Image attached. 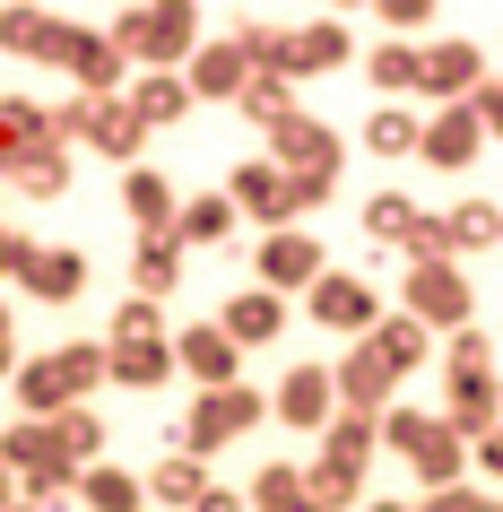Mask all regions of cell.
Instances as JSON below:
<instances>
[{
    "instance_id": "6da1fadb",
    "label": "cell",
    "mask_w": 503,
    "mask_h": 512,
    "mask_svg": "<svg viewBox=\"0 0 503 512\" xmlns=\"http://www.w3.org/2000/svg\"><path fill=\"white\" fill-rule=\"evenodd\" d=\"M443 426L469 443V434L503 426V382H495V339L486 330H451L443 339Z\"/></svg>"
},
{
    "instance_id": "7a4b0ae2",
    "label": "cell",
    "mask_w": 503,
    "mask_h": 512,
    "mask_svg": "<svg viewBox=\"0 0 503 512\" xmlns=\"http://www.w3.org/2000/svg\"><path fill=\"white\" fill-rule=\"evenodd\" d=\"M105 35H113V53L139 61V70H183L200 53V9L191 0H148V9H122Z\"/></svg>"
},
{
    "instance_id": "3957f363",
    "label": "cell",
    "mask_w": 503,
    "mask_h": 512,
    "mask_svg": "<svg viewBox=\"0 0 503 512\" xmlns=\"http://www.w3.org/2000/svg\"><path fill=\"white\" fill-rule=\"evenodd\" d=\"M382 443H391V452L425 478V495L469 478V443H460V434H451L434 408H391V417H382Z\"/></svg>"
},
{
    "instance_id": "277c9868",
    "label": "cell",
    "mask_w": 503,
    "mask_h": 512,
    "mask_svg": "<svg viewBox=\"0 0 503 512\" xmlns=\"http://www.w3.org/2000/svg\"><path fill=\"white\" fill-rule=\"evenodd\" d=\"M243 426H261V391H252V382H226V391H200L191 417H174L165 434H174L183 460H209V452H226Z\"/></svg>"
},
{
    "instance_id": "5b68a950",
    "label": "cell",
    "mask_w": 503,
    "mask_h": 512,
    "mask_svg": "<svg viewBox=\"0 0 503 512\" xmlns=\"http://www.w3.org/2000/svg\"><path fill=\"white\" fill-rule=\"evenodd\" d=\"M399 313H408L425 339H434V330H469L477 322V287H469L460 261H425V270L399 278Z\"/></svg>"
},
{
    "instance_id": "8992f818",
    "label": "cell",
    "mask_w": 503,
    "mask_h": 512,
    "mask_svg": "<svg viewBox=\"0 0 503 512\" xmlns=\"http://www.w3.org/2000/svg\"><path fill=\"white\" fill-rule=\"evenodd\" d=\"M53 139H87V148L113 157V165H131L139 148H148V131L131 122L122 96H70V105H53Z\"/></svg>"
},
{
    "instance_id": "52a82bcc",
    "label": "cell",
    "mask_w": 503,
    "mask_h": 512,
    "mask_svg": "<svg viewBox=\"0 0 503 512\" xmlns=\"http://www.w3.org/2000/svg\"><path fill=\"white\" fill-rule=\"evenodd\" d=\"M304 313H313L330 339H365V330L382 322V287L356 278V270H321L313 287H304Z\"/></svg>"
},
{
    "instance_id": "ba28073f",
    "label": "cell",
    "mask_w": 503,
    "mask_h": 512,
    "mask_svg": "<svg viewBox=\"0 0 503 512\" xmlns=\"http://www.w3.org/2000/svg\"><path fill=\"white\" fill-rule=\"evenodd\" d=\"M287 183H339V131L330 122H313V113H287L278 131H269V148H261Z\"/></svg>"
},
{
    "instance_id": "9c48e42d",
    "label": "cell",
    "mask_w": 503,
    "mask_h": 512,
    "mask_svg": "<svg viewBox=\"0 0 503 512\" xmlns=\"http://www.w3.org/2000/svg\"><path fill=\"white\" fill-rule=\"evenodd\" d=\"M477 87H486V53H477L469 35L417 44V96H434V105H469Z\"/></svg>"
},
{
    "instance_id": "30bf717a",
    "label": "cell",
    "mask_w": 503,
    "mask_h": 512,
    "mask_svg": "<svg viewBox=\"0 0 503 512\" xmlns=\"http://www.w3.org/2000/svg\"><path fill=\"white\" fill-rule=\"evenodd\" d=\"M226 200H235V217H261V235L295 226V183H287L269 157H243L235 174H226Z\"/></svg>"
},
{
    "instance_id": "8fae6325",
    "label": "cell",
    "mask_w": 503,
    "mask_h": 512,
    "mask_svg": "<svg viewBox=\"0 0 503 512\" xmlns=\"http://www.w3.org/2000/svg\"><path fill=\"white\" fill-rule=\"evenodd\" d=\"M321 270H330V261H321V243L304 235V226H278V235H261V252H252V287H269V296L313 287Z\"/></svg>"
},
{
    "instance_id": "7c38bea8",
    "label": "cell",
    "mask_w": 503,
    "mask_h": 512,
    "mask_svg": "<svg viewBox=\"0 0 503 512\" xmlns=\"http://www.w3.org/2000/svg\"><path fill=\"white\" fill-rule=\"evenodd\" d=\"M165 348H174V374H191L200 391H226V382H243V348H235V339H226L217 322H191V330H174Z\"/></svg>"
},
{
    "instance_id": "4fadbf2b",
    "label": "cell",
    "mask_w": 503,
    "mask_h": 512,
    "mask_svg": "<svg viewBox=\"0 0 503 512\" xmlns=\"http://www.w3.org/2000/svg\"><path fill=\"white\" fill-rule=\"evenodd\" d=\"M339 61H356V35L339 27V18H304V27H287V53H278V79H321V70H339Z\"/></svg>"
},
{
    "instance_id": "5bb4252c",
    "label": "cell",
    "mask_w": 503,
    "mask_h": 512,
    "mask_svg": "<svg viewBox=\"0 0 503 512\" xmlns=\"http://www.w3.org/2000/svg\"><path fill=\"white\" fill-rule=\"evenodd\" d=\"M269 408H278V426L295 434H321L330 417H339V400H330V365H295L278 391H269Z\"/></svg>"
},
{
    "instance_id": "9a60e30c",
    "label": "cell",
    "mask_w": 503,
    "mask_h": 512,
    "mask_svg": "<svg viewBox=\"0 0 503 512\" xmlns=\"http://www.w3.org/2000/svg\"><path fill=\"white\" fill-rule=\"evenodd\" d=\"M417 157H425V165H443V174H469V165L486 157V131H477V113H469V105H443L434 122H425Z\"/></svg>"
},
{
    "instance_id": "2e32d148",
    "label": "cell",
    "mask_w": 503,
    "mask_h": 512,
    "mask_svg": "<svg viewBox=\"0 0 503 512\" xmlns=\"http://www.w3.org/2000/svg\"><path fill=\"white\" fill-rule=\"evenodd\" d=\"M18 287H27L35 304H70L87 287V252H70V243H61V252H44V243H27V261H18Z\"/></svg>"
},
{
    "instance_id": "e0dca14e",
    "label": "cell",
    "mask_w": 503,
    "mask_h": 512,
    "mask_svg": "<svg viewBox=\"0 0 503 512\" xmlns=\"http://www.w3.org/2000/svg\"><path fill=\"white\" fill-rule=\"evenodd\" d=\"M356 348H365L391 382H399V374H417V365H434V339H425V330L408 322V313H382V322H373L365 339H356Z\"/></svg>"
},
{
    "instance_id": "ac0fdd59",
    "label": "cell",
    "mask_w": 503,
    "mask_h": 512,
    "mask_svg": "<svg viewBox=\"0 0 503 512\" xmlns=\"http://www.w3.org/2000/svg\"><path fill=\"white\" fill-rule=\"evenodd\" d=\"M217 330H226L235 348H269V339L287 330V296H269V287H235L226 313H217Z\"/></svg>"
},
{
    "instance_id": "d6986e66",
    "label": "cell",
    "mask_w": 503,
    "mask_h": 512,
    "mask_svg": "<svg viewBox=\"0 0 503 512\" xmlns=\"http://www.w3.org/2000/svg\"><path fill=\"white\" fill-rule=\"evenodd\" d=\"M391 391H399V382L382 374V365H373L365 348H347L339 365H330V400H339V408H356V417H391Z\"/></svg>"
},
{
    "instance_id": "ffe728a7",
    "label": "cell",
    "mask_w": 503,
    "mask_h": 512,
    "mask_svg": "<svg viewBox=\"0 0 503 512\" xmlns=\"http://www.w3.org/2000/svg\"><path fill=\"white\" fill-rule=\"evenodd\" d=\"M503 243V200H477V191H460L443 209V252L451 261H469V252H495Z\"/></svg>"
},
{
    "instance_id": "44dd1931",
    "label": "cell",
    "mask_w": 503,
    "mask_h": 512,
    "mask_svg": "<svg viewBox=\"0 0 503 512\" xmlns=\"http://www.w3.org/2000/svg\"><path fill=\"white\" fill-rule=\"evenodd\" d=\"M122 105H131L139 131H174V122L191 113V87H183V70H148V79L122 87Z\"/></svg>"
},
{
    "instance_id": "7402d4cb",
    "label": "cell",
    "mask_w": 503,
    "mask_h": 512,
    "mask_svg": "<svg viewBox=\"0 0 503 512\" xmlns=\"http://www.w3.org/2000/svg\"><path fill=\"white\" fill-rule=\"evenodd\" d=\"M243 79H252V70H243V53H235V44H200V53L183 61L191 105H200V96H209V105H235V96H243Z\"/></svg>"
},
{
    "instance_id": "603a6c76",
    "label": "cell",
    "mask_w": 503,
    "mask_h": 512,
    "mask_svg": "<svg viewBox=\"0 0 503 512\" xmlns=\"http://www.w3.org/2000/svg\"><path fill=\"white\" fill-rule=\"evenodd\" d=\"M0 469L27 486V478H44V469H70V460L53 452V426H44V417H18V426H0Z\"/></svg>"
},
{
    "instance_id": "cb8c5ba5",
    "label": "cell",
    "mask_w": 503,
    "mask_h": 512,
    "mask_svg": "<svg viewBox=\"0 0 503 512\" xmlns=\"http://www.w3.org/2000/svg\"><path fill=\"white\" fill-rule=\"evenodd\" d=\"M122 209H131L139 235H174V209H183V200H174V183H165L157 165H131V174H122Z\"/></svg>"
},
{
    "instance_id": "d4e9b609",
    "label": "cell",
    "mask_w": 503,
    "mask_h": 512,
    "mask_svg": "<svg viewBox=\"0 0 503 512\" xmlns=\"http://www.w3.org/2000/svg\"><path fill=\"white\" fill-rule=\"evenodd\" d=\"M174 287H183V243H174V235H139V261H131V296L165 304Z\"/></svg>"
},
{
    "instance_id": "484cf974",
    "label": "cell",
    "mask_w": 503,
    "mask_h": 512,
    "mask_svg": "<svg viewBox=\"0 0 503 512\" xmlns=\"http://www.w3.org/2000/svg\"><path fill=\"white\" fill-rule=\"evenodd\" d=\"M235 200H226V191H200V200H183V209H174V243H200V252H209V243H235Z\"/></svg>"
},
{
    "instance_id": "4316f807",
    "label": "cell",
    "mask_w": 503,
    "mask_h": 512,
    "mask_svg": "<svg viewBox=\"0 0 503 512\" xmlns=\"http://www.w3.org/2000/svg\"><path fill=\"white\" fill-rule=\"evenodd\" d=\"M373 452H382V417L339 408V417L321 426V460H339V469H373Z\"/></svg>"
},
{
    "instance_id": "83f0119b",
    "label": "cell",
    "mask_w": 503,
    "mask_h": 512,
    "mask_svg": "<svg viewBox=\"0 0 503 512\" xmlns=\"http://www.w3.org/2000/svg\"><path fill=\"white\" fill-rule=\"evenodd\" d=\"M79 504L87 512H148V486L122 460H96V469H79Z\"/></svg>"
},
{
    "instance_id": "f1b7e54d",
    "label": "cell",
    "mask_w": 503,
    "mask_h": 512,
    "mask_svg": "<svg viewBox=\"0 0 503 512\" xmlns=\"http://www.w3.org/2000/svg\"><path fill=\"white\" fill-rule=\"evenodd\" d=\"M148 504H174V512H191L200 495H209V460H183V452H165L157 469H148Z\"/></svg>"
},
{
    "instance_id": "f546056e",
    "label": "cell",
    "mask_w": 503,
    "mask_h": 512,
    "mask_svg": "<svg viewBox=\"0 0 503 512\" xmlns=\"http://www.w3.org/2000/svg\"><path fill=\"white\" fill-rule=\"evenodd\" d=\"M105 382L157 391V382H174V348H165V339H148V348H105Z\"/></svg>"
},
{
    "instance_id": "4dcf8cb0",
    "label": "cell",
    "mask_w": 503,
    "mask_h": 512,
    "mask_svg": "<svg viewBox=\"0 0 503 512\" xmlns=\"http://www.w3.org/2000/svg\"><path fill=\"white\" fill-rule=\"evenodd\" d=\"M44 426H53V452L70 460V469H96V460H105V417H96V408H61Z\"/></svg>"
},
{
    "instance_id": "1f68e13d",
    "label": "cell",
    "mask_w": 503,
    "mask_h": 512,
    "mask_svg": "<svg viewBox=\"0 0 503 512\" xmlns=\"http://www.w3.org/2000/svg\"><path fill=\"white\" fill-rule=\"evenodd\" d=\"M18 408H27V417H61V408H70V382H61V365L53 356H18Z\"/></svg>"
},
{
    "instance_id": "d6a6232c",
    "label": "cell",
    "mask_w": 503,
    "mask_h": 512,
    "mask_svg": "<svg viewBox=\"0 0 503 512\" xmlns=\"http://www.w3.org/2000/svg\"><path fill=\"white\" fill-rule=\"evenodd\" d=\"M243 504H252V512H321L313 495H304V469H295V460H269L261 478L243 486Z\"/></svg>"
},
{
    "instance_id": "836d02e7",
    "label": "cell",
    "mask_w": 503,
    "mask_h": 512,
    "mask_svg": "<svg viewBox=\"0 0 503 512\" xmlns=\"http://www.w3.org/2000/svg\"><path fill=\"white\" fill-rule=\"evenodd\" d=\"M9 183L27 191V200H61V191H70V148H18Z\"/></svg>"
},
{
    "instance_id": "e575fe53",
    "label": "cell",
    "mask_w": 503,
    "mask_h": 512,
    "mask_svg": "<svg viewBox=\"0 0 503 512\" xmlns=\"http://www.w3.org/2000/svg\"><path fill=\"white\" fill-rule=\"evenodd\" d=\"M417 139H425V122H417V113H408V105H373V122H365V148H373V157H417Z\"/></svg>"
},
{
    "instance_id": "d590c367",
    "label": "cell",
    "mask_w": 503,
    "mask_h": 512,
    "mask_svg": "<svg viewBox=\"0 0 503 512\" xmlns=\"http://www.w3.org/2000/svg\"><path fill=\"white\" fill-rule=\"evenodd\" d=\"M70 79H79V96H122V87H131V61L113 53V35L96 27V44L79 53V70H70Z\"/></svg>"
},
{
    "instance_id": "8d00e7d4",
    "label": "cell",
    "mask_w": 503,
    "mask_h": 512,
    "mask_svg": "<svg viewBox=\"0 0 503 512\" xmlns=\"http://www.w3.org/2000/svg\"><path fill=\"white\" fill-rule=\"evenodd\" d=\"M0 139H9V148H61V139H53V105H35V96H0Z\"/></svg>"
},
{
    "instance_id": "74e56055",
    "label": "cell",
    "mask_w": 503,
    "mask_h": 512,
    "mask_svg": "<svg viewBox=\"0 0 503 512\" xmlns=\"http://www.w3.org/2000/svg\"><path fill=\"white\" fill-rule=\"evenodd\" d=\"M304 495H313V504L321 512H347V504H356V495H365V469H339V460H304Z\"/></svg>"
},
{
    "instance_id": "f35d334b",
    "label": "cell",
    "mask_w": 503,
    "mask_h": 512,
    "mask_svg": "<svg viewBox=\"0 0 503 512\" xmlns=\"http://www.w3.org/2000/svg\"><path fill=\"white\" fill-rule=\"evenodd\" d=\"M53 365H61V382H70V408H87L96 391H105V348H96V339H70V348H53Z\"/></svg>"
},
{
    "instance_id": "ab89813d",
    "label": "cell",
    "mask_w": 503,
    "mask_h": 512,
    "mask_svg": "<svg viewBox=\"0 0 503 512\" xmlns=\"http://www.w3.org/2000/svg\"><path fill=\"white\" fill-rule=\"evenodd\" d=\"M408 226H417V200H408V191H373V200H365V235L382 243V252H399Z\"/></svg>"
},
{
    "instance_id": "60d3db41",
    "label": "cell",
    "mask_w": 503,
    "mask_h": 512,
    "mask_svg": "<svg viewBox=\"0 0 503 512\" xmlns=\"http://www.w3.org/2000/svg\"><path fill=\"white\" fill-rule=\"evenodd\" d=\"M148 339H165V313L148 296H122L113 304V330H105V348H148Z\"/></svg>"
},
{
    "instance_id": "b9f144b4",
    "label": "cell",
    "mask_w": 503,
    "mask_h": 512,
    "mask_svg": "<svg viewBox=\"0 0 503 512\" xmlns=\"http://www.w3.org/2000/svg\"><path fill=\"white\" fill-rule=\"evenodd\" d=\"M235 113H243V122H261V131H278V122L295 113V87H287V79H243Z\"/></svg>"
},
{
    "instance_id": "7bdbcfd3",
    "label": "cell",
    "mask_w": 503,
    "mask_h": 512,
    "mask_svg": "<svg viewBox=\"0 0 503 512\" xmlns=\"http://www.w3.org/2000/svg\"><path fill=\"white\" fill-rule=\"evenodd\" d=\"M87 44H96V27H79V18H53V27H44V44H35V61L70 79V70H79V53H87Z\"/></svg>"
},
{
    "instance_id": "ee69618b",
    "label": "cell",
    "mask_w": 503,
    "mask_h": 512,
    "mask_svg": "<svg viewBox=\"0 0 503 512\" xmlns=\"http://www.w3.org/2000/svg\"><path fill=\"white\" fill-rule=\"evenodd\" d=\"M365 79L382 87V96H408V87H417V44H373V53H365Z\"/></svg>"
},
{
    "instance_id": "f6af8a7d",
    "label": "cell",
    "mask_w": 503,
    "mask_h": 512,
    "mask_svg": "<svg viewBox=\"0 0 503 512\" xmlns=\"http://www.w3.org/2000/svg\"><path fill=\"white\" fill-rule=\"evenodd\" d=\"M373 18L391 27V44H417V35L434 27V0H373Z\"/></svg>"
},
{
    "instance_id": "bcb514c9",
    "label": "cell",
    "mask_w": 503,
    "mask_h": 512,
    "mask_svg": "<svg viewBox=\"0 0 503 512\" xmlns=\"http://www.w3.org/2000/svg\"><path fill=\"white\" fill-rule=\"evenodd\" d=\"M399 252H408V270H425V261H451V252H443V217H425V209H417V226L399 235Z\"/></svg>"
},
{
    "instance_id": "7dc6e473",
    "label": "cell",
    "mask_w": 503,
    "mask_h": 512,
    "mask_svg": "<svg viewBox=\"0 0 503 512\" xmlns=\"http://www.w3.org/2000/svg\"><path fill=\"white\" fill-rule=\"evenodd\" d=\"M44 27H53L44 9H0V44H9V53H35V44H44Z\"/></svg>"
},
{
    "instance_id": "c3c4849f",
    "label": "cell",
    "mask_w": 503,
    "mask_h": 512,
    "mask_svg": "<svg viewBox=\"0 0 503 512\" xmlns=\"http://www.w3.org/2000/svg\"><path fill=\"white\" fill-rule=\"evenodd\" d=\"M469 113H477V131H486V139H503V79H486V87H477V96H469Z\"/></svg>"
},
{
    "instance_id": "681fc988",
    "label": "cell",
    "mask_w": 503,
    "mask_h": 512,
    "mask_svg": "<svg viewBox=\"0 0 503 512\" xmlns=\"http://www.w3.org/2000/svg\"><path fill=\"white\" fill-rule=\"evenodd\" d=\"M486 504H495V495H469V486H434L417 512H486Z\"/></svg>"
},
{
    "instance_id": "f907efd6",
    "label": "cell",
    "mask_w": 503,
    "mask_h": 512,
    "mask_svg": "<svg viewBox=\"0 0 503 512\" xmlns=\"http://www.w3.org/2000/svg\"><path fill=\"white\" fill-rule=\"evenodd\" d=\"M469 460H477V469H486V478L503 486V426H495V434H477V443H469Z\"/></svg>"
},
{
    "instance_id": "816d5d0a",
    "label": "cell",
    "mask_w": 503,
    "mask_h": 512,
    "mask_svg": "<svg viewBox=\"0 0 503 512\" xmlns=\"http://www.w3.org/2000/svg\"><path fill=\"white\" fill-rule=\"evenodd\" d=\"M18 374V322H9V296H0V382Z\"/></svg>"
},
{
    "instance_id": "f5cc1de1",
    "label": "cell",
    "mask_w": 503,
    "mask_h": 512,
    "mask_svg": "<svg viewBox=\"0 0 503 512\" xmlns=\"http://www.w3.org/2000/svg\"><path fill=\"white\" fill-rule=\"evenodd\" d=\"M191 512H252V504H243V486H209V495H200Z\"/></svg>"
},
{
    "instance_id": "db71d44e",
    "label": "cell",
    "mask_w": 503,
    "mask_h": 512,
    "mask_svg": "<svg viewBox=\"0 0 503 512\" xmlns=\"http://www.w3.org/2000/svg\"><path fill=\"white\" fill-rule=\"evenodd\" d=\"M18 261H27V235H18V226H0V270L18 278Z\"/></svg>"
},
{
    "instance_id": "11a10c76",
    "label": "cell",
    "mask_w": 503,
    "mask_h": 512,
    "mask_svg": "<svg viewBox=\"0 0 503 512\" xmlns=\"http://www.w3.org/2000/svg\"><path fill=\"white\" fill-rule=\"evenodd\" d=\"M365 512H417V504H399V495H373V504Z\"/></svg>"
},
{
    "instance_id": "9f6ffc18",
    "label": "cell",
    "mask_w": 503,
    "mask_h": 512,
    "mask_svg": "<svg viewBox=\"0 0 503 512\" xmlns=\"http://www.w3.org/2000/svg\"><path fill=\"white\" fill-rule=\"evenodd\" d=\"M9 504H18V478H9V469H0V512H9Z\"/></svg>"
},
{
    "instance_id": "6f0895ef",
    "label": "cell",
    "mask_w": 503,
    "mask_h": 512,
    "mask_svg": "<svg viewBox=\"0 0 503 512\" xmlns=\"http://www.w3.org/2000/svg\"><path fill=\"white\" fill-rule=\"evenodd\" d=\"M9 165H18V148H9V139H0V183H9Z\"/></svg>"
},
{
    "instance_id": "680465c9",
    "label": "cell",
    "mask_w": 503,
    "mask_h": 512,
    "mask_svg": "<svg viewBox=\"0 0 503 512\" xmlns=\"http://www.w3.org/2000/svg\"><path fill=\"white\" fill-rule=\"evenodd\" d=\"M9 512H53V504H27V495H18V504H9Z\"/></svg>"
},
{
    "instance_id": "91938a15",
    "label": "cell",
    "mask_w": 503,
    "mask_h": 512,
    "mask_svg": "<svg viewBox=\"0 0 503 512\" xmlns=\"http://www.w3.org/2000/svg\"><path fill=\"white\" fill-rule=\"evenodd\" d=\"M486 512H503V504H486Z\"/></svg>"
},
{
    "instance_id": "94428289",
    "label": "cell",
    "mask_w": 503,
    "mask_h": 512,
    "mask_svg": "<svg viewBox=\"0 0 503 512\" xmlns=\"http://www.w3.org/2000/svg\"><path fill=\"white\" fill-rule=\"evenodd\" d=\"M495 252H503V243H495Z\"/></svg>"
}]
</instances>
